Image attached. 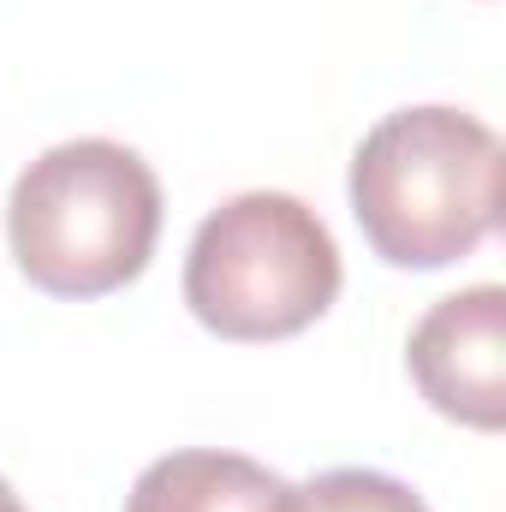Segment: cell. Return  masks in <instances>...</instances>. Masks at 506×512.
<instances>
[{"instance_id": "cell-1", "label": "cell", "mask_w": 506, "mask_h": 512, "mask_svg": "<svg viewBox=\"0 0 506 512\" xmlns=\"http://www.w3.org/2000/svg\"><path fill=\"white\" fill-rule=\"evenodd\" d=\"M501 137L459 108H399L352 155V215L393 268H447L501 221Z\"/></svg>"}, {"instance_id": "cell-2", "label": "cell", "mask_w": 506, "mask_h": 512, "mask_svg": "<svg viewBox=\"0 0 506 512\" xmlns=\"http://www.w3.org/2000/svg\"><path fill=\"white\" fill-rule=\"evenodd\" d=\"M6 239L48 298H108L137 280L161 239V179L114 137H72L36 155L6 197Z\"/></svg>"}, {"instance_id": "cell-3", "label": "cell", "mask_w": 506, "mask_h": 512, "mask_svg": "<svg viewBox=\"0 0 506 512\" xmlns=\"http://www.w3.org/2000/svg\"><path fill=\"white\" fill-rule=\"evenodd\" d=\"M340 298V245L286 191H245L203 215L185 256V304L221 340H292Z\"/></svg>"}, {"instance_id": "cell-4", "label": "cell", "mask_w": 506, "mask_h": 512, "mask_svg": "<svg viewBox=\"0 0 506 512\" xmlns=\"http://www.w3.org/2000/svg\"><path fill=\"white\" fill-rule=\"evenodd\" d=\"M405 370L441 417L495 435L506 423V292L465 286L429 304L411 328Z\"/></svg>"}, {"instance_id": "cell-5", "label": "cell", "mask_w": 506, "mask_h": 512, "mask_svg": "<svg viewBox=\"0 0 506 512\" xmlns=\"http://www.w3.org/2000/svg\"><path fill=\"white\" fill-rule=\"evenodd\" d=\"M126 512H292V483L245 453L185 447L131 483Z\"/></svg>"}, {"instance_id": "cell-6", "label": "cell", "mask_w": 506, "mask_h": 512, "mask_svg": "<svg viewBox=\"0 0 506 512\" xmlns=\"http://www.w3.org/2000/svg\"><path fill=\"white\" fill-rule=\"evenodd\" d=\"M292 512H429L417 489H405L387 471H322L304 489H292Z\"/></svg>"}, {"instance_id": "cell-7", "label": "cell", "mask_w": 506, "mask_h": 512, "mask_svg": "<svg viewBox=\"0 0 506 512\" xmlns=\"http://www.w3.org/2000/svg\"><path fill=\"white\" fill-rule=\"evenodd\" d=\"M0 512H24V501L12 495V483H6V477H0Z\"/></svg>"}]
</instances>
